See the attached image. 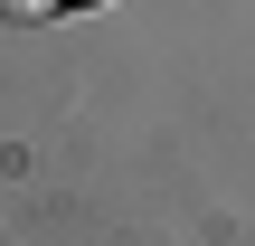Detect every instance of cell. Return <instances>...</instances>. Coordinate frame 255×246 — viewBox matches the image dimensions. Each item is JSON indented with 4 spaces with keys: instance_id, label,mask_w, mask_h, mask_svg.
Wrapping results in <instances>:
<instances>
[{
    "instance_id": "cell-1",
    "label": "cell",
    "mask_w": 255,
    "mask_h": 246,
    "mask_svg": "<svg viewBox=\"0 0 255 246\" xmlns=\"http://www.w3.org/2000/svg\"><path fill=\"white\" fill-rule=\"evenodd\" d=\"M47 9H66V0H0V28H28V19H47Z\"/></svg>"
}]
</instances>
